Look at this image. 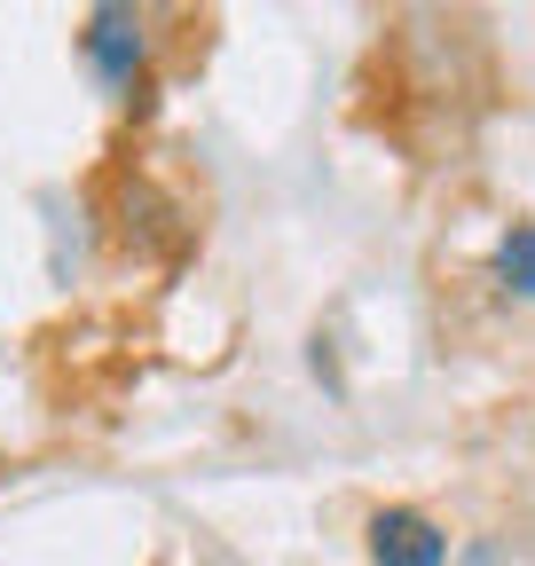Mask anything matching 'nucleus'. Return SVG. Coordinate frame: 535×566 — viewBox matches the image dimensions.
<instances>
[{"instance_id":"nucleus-1","label":"nucleus","mask_w":535,"mask_h":566,"mask_svg":"<svg viewBox=\"0 0 535 566\" xmlns=\"http://www.w3.org/2000/svg\"><path fill=\"white\" fill-rule=\"evenodd\" d=\"M80 63H87V80L126 111V118H150L166 80H158V17L150 9H126V0H103V9L80 17L72 32Z\"/></svg>"},{"instance_id":"nucleus-2","label":"nucleus","mask_w":535,"mask_h":566,"mask_svg":"<svg viewBox=\"0 0 535 566\" xmlns=\"http://www.w3.org/2000/svg\"><path fill=\"white\" fill-rule=\"evenodd\" d=\"M363 551H370V566H449L457 535L426 504H378L363 520Z\"/></svg>"},{"instance_id":"nucleus-3","label":"nucleus","mask_w":535,"mask_h":566,"mask_svg":"<svg viewBox=\"0 0 535 566\" xmlns=\"http://www.w3.org/2000/svg\"><path fill=\"white\" fill-rule=\"evenodd\" d=\"M118 229H126V244L134 252H181V237H189V221H181V205L166 197V189H150V181H126V197H118Z\"/></svg>"},{"instance_id":"nucleus-4","label":"nucleus","mask_w":535,"mask_h":566,"mask_svg":"<svg viewBox=\"0 0 535 566\" xmlns=\"http://www.w3.org/2000/svg\"><path fill=\"white\" fill-rule=\"evenodd\" d=\"M481 283H489L504 307H535V221H504V229H496Z\"/></svg>"},{"instance_id":"nucleus-5","label":"nucleus","mask_w":535,"mask_h":566,"mask_svg":"<svg viewBox=\"0 0 535 566\" xmlns=\"http://www.w3.org/2000/svg\"><path fill=\"white\" fill-rule=\"evenodd\" d=\"M307 378H315L323 394H347V370H339V346H331V338L307 346Z\"/></svg>"},{"instance_id":"nucleus-6","label":"nucleus","mask_w":535,"mask_h":566,"mask_svg":"<svg viewBox=\"0 0 535 566\" xmlns=\"http://www.w3.org/2000/svg\"><path fill=\"white\" fill-rule=\"evenodd\" d=\"M449 566H504V543L473 535V543H457V551H449Z\"/></svg>"}]
</instances>
